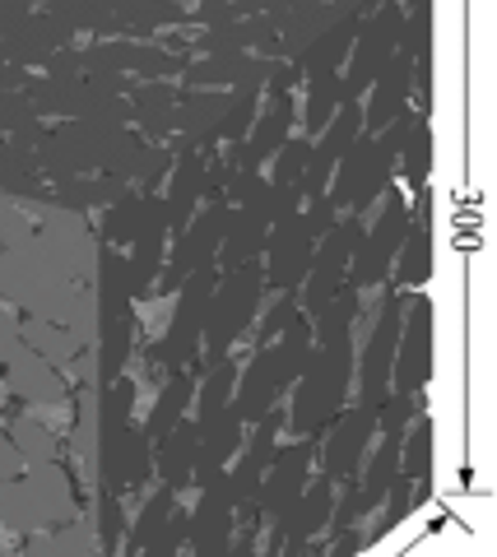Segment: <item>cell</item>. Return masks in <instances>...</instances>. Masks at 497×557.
<instances>
[{
  "mask_svg": "<svg viewBox=\"0 0 497 557\" xmlns=\"http://www.w3.org/2000/svg\"><path fill=\"white\" fill-rule=\"evenodd\" d=\"M0 302L14 307L20 317H42L65 330H75L84 348L98 344V302L94 288H79L71 278L51 274L38 251L28 247H5L0 251Z\"/></svg>",
  "mask_w": 497,
  "mask_h": 557,
  "instance_id": "obj_1",
  "label": "cell"
},
{
  "mask_svg": "<svg viewBox=\"0 0 497 557\" xmlns=\"http://www.w3.org/2000/svg\"><path fill=\"white\" fill-rule=\"evenodd\" d=\"M75 516H84V507L65 460L33 465L14 479H0V539H5V548H14V539L57 530Z\"/></svg>",
  "mask_w": 497,
  "mask_h": 557,
  "instance_id": "obj_2",
  "label": "cell"
},
{
  "mask_svg": "<svg viewBox=\"0 0 497 557\" xmlns=\"http://www.w3.org/2000/svg\"><path fill=\"white\" fill-rule=\"evenodd\" d=\"M353 399V344H316L302 376L284 395V437H316Z\"/></svg>",
  "mask_w": 497,
  "mask_h": 557,
  "instance_id": "obj_3",
  "label": "cell"
},
{
  "mask_svg": "<svg viewBox=\"0 0 497 557\" xmlns=\"http://www.w3.org/2000/svg\"><path fill=\"white\" fill-rule=\"evenodd\" d=\"M261 298H265L261 260H247V265L219 274L210 311H204V330H200V368L233 358V348L251 335L256 317H261Z\"/></svg>",
  "mask_w": 497,
  "mask_h": 557,
  "instance_id": "obj_4",
  "label": "cell"
},
{
  "mask_svg": "<svg viewBox=\"0 0 497 557\" xmlns=\"http://www.w3.org/2000/svg\"><path fill=\"white\" fill-rule=\"evenodd\" d=\"M409 228H414V214H409V190L400 182L386 186V196L372 205V214L363 219V233H358V247L349 260V284L353 288H382L390 284V265L405 247Z\"/></svg>",
  "mask_w": 497,
  "mask_h": 557,
  "instance_id": "obj_5",
  "label": "cell"
},
{
  "mask_svg": "<svg viewBox=\"0 0 497 557\" xmlns=\"http://www.w3.org/2000/svg\"><path fill=\"white\" fill-rule=\"evenodd\" d=\"M33 251H38V260H42L51 274L71 278V284H79V288H94V274H98V233H94V219L89 214H79V209L51 200L42 209V219H38Z\"/></svg>",
  "mask_w": 497,
  "mask_h": 557,
  "instance_id": "obj_6",
  "label": "cell"
},
{
  "mask_svg": "<svg viewBox=\"0 0 497 557\" xmlns=\"http://www.w3.org/2000/svg\"><path fill=\"white\" fill-rule=\"evenodd\" d=\"M358 233H363V219L358 214H339L335 228L321 233L312 270H307L302 288H298V311L302 317H316V311L349 284V260H353V247H358Z\"/></svg>",
  "mask_w": 497,
  "mask_h": 557,
  "instance_id": "obj_7",
  "label": "cell"
},
{
  "mask_svg": "<svg viewBox=\"0 0 497 557\" xmlns=\"http://www.w3.org/2000/svg\"><path fill=\"white\" fill-rule=\"evenodd\" d=\"M433 381V302L414 293H405L400 307V348L390 362V391L400 395H423Z\"/></svg>",
  "mask_w": 497,
  "mask_h": 557,
  "instance_id": "obj_8",
  "label": "cell"
},
{
  "mask_svg": "<svg viewBox=\"0 0 497 557\" xmlns=\"http://www.w3.org/2000/svg\"><path fill=\"white\" fill-rule=\"evenodd\" d=\"M316 446H321V432L316 437H284L279 442L274 460L261 474V487H256V516L279 520L288 507H294V497L302 493L307 479H312V469H316Z\"/></svg>",
  "mask_w": 497,
  "mask_h": 557,
  "instance_id": "obj_9",
  "label": "cell"
},
{
  "mask_svg": "<svg viewBox=\"0 0 497 557\" xmlns=\"http://www.w3.org/2000/svg\"><path fill=\"white\" fill-rule=\"evenodd\" d=\"M316 228L307 223V214L294 219H274L270 223V237H265V251H261V265H265V288H288L298 293L307 270H312V256H316Z\"/></svg>",
  "mask_w": 497,
  "mask_h": 557,
  "instance_id": "obj_10",
  "label": "cell"
},
{
  "mask_svg": "<svg viewBox=\"0 0 497 557\" xmlns=\"http://www.w3.org/2000/svg\"><path fill=\"white\" fill-rule=\"evenodd\" d=\"M376 437V409L368 405H345V413L331 418L321 428V446H316V469H325L331 479H353L363 465L368 446Z\"/></svg>",
  "mask_w": 497,
  "mask_h": 557,
  "instance_id": "obj_11",
  "label": "cell"
},
{
  "mask_svg": "<svg viewBox=\"0 0 497 557\" xmlns=\"http://www.w3.org/2000/svg\"><path fill=\"white\" fill-rule=\"evenodd\" d=\"M294 135H298V98H294V89H265L261 112H256V121H251V135L243 139V149H237V168L261 172Z\"/></svg>",
  "mask_w": 497,
  "mask_h": 557,
  "instance_id": "obj_12",
  "label": "cell"
},
{
  "mask_svg": "<svg viewBox=\"0 0 497 557\" xmlns=\"http://www.w3.org/2000/svg\"><path fill=\"white\" fill-rule=\"evenodd\" d=\"M5 376V391L10 399H20L24 409H42V405H65V399H75V381L65 376L61 368H51L42 354H33V348H14L10 362L0 368Z\"/></svg>",
  "mask_w": 497,
  "mask_h": 557,
  "instance_id": "obj_13",
  "label": "cell"
},
{
  "mask_svg": "<svg viewBox=\"0 0 497 557\" xmlns=\"http://www.w3.org/2000/svg\"><path fill=\"white\" fill-rule=\"evenodd\" d=\"M191 530H186V539H191V553L200 557H219L228 553L233 544V530H237V507L224 487V474L191 487Z\"/></svg>",
  "mask_w": 497,
  "mask_h": 557,
  "instance_id": "obj_14",
  "label": "cell"
},
{
  "mask_svg": "<svg viewBox=\"0 0 497 557\" xmlns=\"http://www.w3.org/2000/svg\"><path fill=\"white\" fill-rule=\"evenodd\" d=\"M270 205H274V196L228 209L224 242H219V256H214L219 274H228V270H237V265H247V260H261L265 237H270V223H274V209H270Z\"/></svg>",
  "mask_w": 497,
  "mask_h": 557,
  "instance_id": "obj_15",
  "label": "cell"
},
{
  "mask_svg": "<svg viewBox=\"0 0 497 557\" xmlns=\"http://www.w3.org/2000/svg\"><path fill=\"white\" fill-rule=\"evenodd\" d=\"M409 84H414V57L400 47L396 57L382 65V75L368 84V94H363V131L368 135L386 131L390 121L409 108Z\"/></svg>",
  "mask_w": 497,
  "mask_h": 557,
  "instance_id": "obj_16",
  "label": "cell"
},
{
  "mask_svg": "<svg viewBox=\"0 0 497 557\" xmlns=\"http://www.w3.org/2000/svg\"><path fill=\"white\" fill-rule=\"evenodd\" d=\"M20 344L33 348V354H42L51 368H61L65 376L75 381V386H79L84 376H94V368H79V362L94 358V348H84V344L75 339V330H65V325H57V321L20 317Z\"/></svg>",
  "mask_w": 497,
  "mask_h": 557,
  "instance_id": "obj_17",
  "label": "cell"
},
{
  "mask_svg": "<svg viewBox=\"0 0 497 557\" xmlns=\"http://www.w3.org/2000/svg\"><path fill=\"white\" fill-rule=\"evenodd\" d=\"M243 442H247V423H243V413H237V405L219 409L210 423H200V456H196L191 487L228 474V465H233L237 450H243Z\"/></svg>",
  "mask_w": 497,
  "mask_h": 557,
  "instance_id": "obj_18",
  "label": "cell"
},
{
  "mask_svg": "<svg viewBox=\"0 0 497 557\" xmlns=\"http://www.w3.org/2000/svg\"><path fill=\"white\" fill-rule=\"evenodd\" d=\"M159 196H163V209H167V228H173V237H177L186 223L196 219V209L210 200V190H204V153L182 149Z\"/></svg>",
  "mask_w": 497,
  "mask_h": 557,
  "instance_id": "obj_19",
  "label": "cell"
},
{
  "mask_svg": "<svg viewBox=\"0 0 497 557\" xmlns=\"http://www.w3.org/2000/svg\"><path fill=\"white\" fill-rule=\"evenodd\" d=\"M191 399H196V368H182V372H167L163 386L153 391L149 409L140 413V428L149 432V442H163L182 418H191Z\"/></svg>",
  "mask_w": 497,
  "mask_h": 557,
  "instance_id": "obj_20",
  "label": "cell"
},
{
  "mask_svg": "<svg viewBox=\"0 0 497 557\" xmlns=\"http://www.w3.org/2000/svg\"><path fill=\"white\" fill-rule=\"evenodd\" d=\"M196 456H200V423L196 418H182L163 442H153V479L186 493L196 474Z\"/></svg>",
  "mask_w": 497,
  "mask_h": 557,
  "instance_id": "obj_21",
  "label": "cell"
},
{
  "mask_svg": "<svg viewBox=\"0 0 497 557\" xmlns=\"http://www.w3.org/2000/svg\"><path fill=\"white\" fill-rule=\"evenodd\" d=\"M173 507H177V487H167V483L145 487V493H140V511H135V520H131L122 553L126 557L149 553V544L167 530V520H173Z\"/></svg>",
  "mask_w": 497,
  "mask_h": 557,
  "instance_id": "obj_22",
  "label": "cell"
},
{
  "mask_svg": "<svg viewBox=\"0 0 497 557\" xmlns=\"http://www.w3.org/2000/svg\"><path fill=\"white\" fill-rule=\"evenodd\" d=\"M358 14H363V10H358ZM358 14L339 20V24L298 61V75H302V79H339V70H345L349 51H353V38H358Z\"/></svg>",
  "mask_w": 497,
  "mask_h": 557,
  "instance_id": "obj_23",
  "label": "cell"
},
{
  "mask_svg": "<svg viewBox=\"0 0 497 557\" xmlns=\"http://www.w3.org/2000/svg\"><path fill=\"white\" fill-rule=\"evenodd\" d=\"M24 553H33V557H94V553H102V544H98V530L89 525L84 516H75V520H65V525H57V530H38V534H24Z\"/></svg>",
  "mask_w": 497,
  "mask_h": 557,
  "instance_id": "obj_24",
  "label": "cell"
},
{
  "mask_svg": "<svg viewBox=\"0 0 497 557\" xmlns=\"http://www.w3.org/2000/svg\"><path fill=\"white\" fill-rule=\"evenodd\" d=\"M237 368H243V358H224V362H210L200 376H196V399H191V418L196 423H210L219 409L233 405V391H237Z\"/></svg>",
  "mask_w": 497,
  "mask_h": 557,
  "instance_id": "obj_25",
  "label": "cell"
},
{
  "mask_svg": "<svg viewBox=\"0 0 497 557\" xmlns=\"http://www.w3.org/2000/svg\"><path fill=\"white\" fill-rule=\"evenodd\" d=\"M122 196H131L122 177H75V182L51 186V200L71 205V209H79V214H89V219H98L102 209H112Z\"/></svg>",
  "mask_w": 497,
  "mask_h": 557,
  "instance_id": "obj_26",
  "label": "cell"
},
{
  "mask_svg": "<svg viewBox=\"0 0 497 557\" xmlns=\"http://www.w3.org/2000/svg\"><path fill=\"white\" fill-rule=\"evenodd\" d=\"M10 437H14V446H20V456L28 460V469L33 465H51V460H65V437H57V432H51L47 423L33 409H24V413H14L10 418Z\"/></svg>",
  "mask_w": 497,
  "mask_h": 557,
  "instance_id": "obj_27",
  "label": "cell"
},
{
  "mask_svg": "<svg viewBox=\"0 0 497 557\" xmlns=\"http://www.w3.org/2000/svg\"><path fill=\"white\" fill-rule=\"evenodd\" d=\"M396 182L409 190V196H419L433 182V126H427V116L414 112V126H409V139L400 149V172Z\"/></svg>",
  "mask_w": 497,
  "mask_h": 557,
  "instance_id": "obj_28",
  "label": "cell"
},
{
  "mask_svg": "<svg viewBox=\"0 0 497 557\" xmlns=\"http://www.w3.org/2000/svg\"><path fill=\"white\" fill-rule=\"evenodd\" d=\"M294 98H298V135L316 139L339 108V79H302Z\"/></svg>",
  "mask_w": 497,
  "mask_h": 557,
  "instance_id": "obj_29",
  "label": "cell"
},
{
  "mask_svg": "<svg viewBox=\"0 0 497 557\" xmlns=\"http://www.w3.org/2000/svg\"><path fill=\"white\" fill-rule=\"evenodd\" d=\"M358 311H363V288L345 284V288H339L331 302H325V307L316 311V317H307V321H312V339H316V344L349 339V335H353V321H358Z\"/></svg>",
  "mask_w": 497,
  "mask_h": 557,
  "instance_id": "obj_30",
  "label": "cell"
},
{
  "mask_svg": "<svg viewBox=\"0 0 497 557\" xmlns=\"http://www.w3.org/2000/svg\"><path fill=\"white\" fill-rule=\"evenodd\" d=\"M427 278H433V233L409 228L396 265H390V284H396L400 293H409V288H423Z\"/></svg>",
  "mask_w": 497,
  "mask_h": 557,
  "instance_id": "obj_31",
  "label": "cell"
},
{
  "mask_svg": "<svg viewBox=\"0 0 497 557\" xmlns=\"http://www.w3.org/2000/svg\"><path fill=\"white\" fill-rule=\"evenodd\" d=\"M140 223H145V196H122L112 209H102L98 214V242L102 247H112V251H126L135 233H140Z\"/></svg>",
  "mask_w": 497,
  "mask_h": 557,
  "instance_id": "obj_32",
  "label": "cell"
},
{
  "mask_svg": "<svg viewBox=\"0 0 497 557\" xmlns=\"http://www.w3.org/2000/svg\"><path fill=\"white\" fill-rule=\"evenodd\" d=\"M400 474L419 483L433 479V418H427V409H419L400 432Z\"/></svg>",
  "mask_w": 497,
  "mask_h": 557,
  "instance_id": "obj_33",
  "label": "cell"
},
{
  "mask_svg": "<svg viewBox=\"0 0 497 557\" xmlns=\"http://www.w3.org/2000/svg\"><path fill=\"white\" fill-rule=\"evenodd\" d=\"M173 159L177 153L167 149V145H145L140 153H135V163L126 168V190L131 196H159L163 182H167V172H173Z\"/></svg>",
  "mask_w": 497,
  "mask_h": 557,
  "instance_id": "obj_34",
  "label": "cell"
},
{
  "mask_svg": "<svg viewBox=\"0 0 497 557\" xmlns=\"http://www.w3.org/2000/svg\"><path fill=\"white\" fill-rule=\"evenodd\" d=\"M307 159H312V139L294 135V139H288V145L265 163V186H270V196H274V190H294V186L302 182V172H307Z\"/></svg>",
  "mask_w": 497,
  "mask_h": 557,
  "instance_id": "obj_35",
  "label": "cell"
},
{
  "mask_svg": "<svg viewBox=\"0 0 497 557\" xmlns=\"http://www.w3.org/2000/svg\"><path fill=\"white\" fill-rule=\"evenodd\" d=\"M94 530H98V544L102 553H122L126 544V502L122 497H112V493H98V520H94Z\"/></svg>",
  "mask_w": 497,
  "mask_h": 557,
  "instance_id": "obj_36",
  "label": "cell"
},
{
  "mask_svg": "<svg viewBox=\"0 0 497 557\" xmlns=\"http://www.w3.org/2000/svg\"><path fill=\"white\" fill-rule=\"evenodd\" d=\"M33 237H38V223L24 219L20 209L0 196V251H5V247H28Z\"/></svg>",
  "mask_w": 497,
  "mask_h": 557,
  "instance_id": "obj_37",
  "label": "cell"
},
{
  "mask_svg": "<svg viewBox=\"0 0 497 557\" xmlns=\"http://www.w3.org/2000/svg\"><path fill=\"white\" fill-rule=\"evenodd\" d=\"M14 348H20V311L0 302V368L10 362Z\"/></svg>",
  "mask_w": 497,
  "mask_h": 557,
  "instance_id": "obj_38",
  "label": "cell"
},
{
  "mask_svg": "<svg viewBox=\"0 0 497 557\" xmlns=\"http://www.w3.org/2000/svg\"><path fill=\"white\" fill-rule=\"evenodd\" d=\"M24 469H28V460L20 456V446H14L10 428L0 423V479H14V474H24Z\"/></svg>",
  "mask_w": 497,
  "mask_h": 557,
  "instance_id": "obj_39",
  "label": "cell"
},
{
  "mask_svg": "<svg viewBox=\"0 0 497 557\" xmlns=\"http://www.w3.org/2000/svg\"><path fill=\"white\" fill-rule=\"evenodd\" d=\"M0 553H5V539H0Z\"/></svg>",
  "mask_w": 497,
  "mask_h": 557,
  "instance_id": "obj_40",
  "label": "cell"
}]
</instances>
